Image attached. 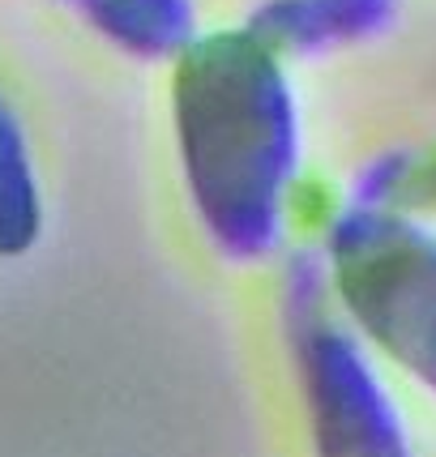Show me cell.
<instances>
[{"mask_svg":"<svg viewBox=\"0 0 436 457\" xmlns=\"http://www.w3.org/2000/svg\"><path fill=\"white\" fill-rule=\"evenodd\" d=\"M398 18V0H265L248 30L274 52L317 56L377 39Z\"/></svg>","mask_w":436,"mask_h":457,"instance_id":"4","label":"cell"},{"mask_svg":"<svg viewBox=\"0 0 436 457\" xmlns=\"http://www.w3.org/2000/svg\"><path fill=\"white\" fill-rule=\"evenodd\" d=\"M325 261L299 253L291 261L287 325L291 355L308 411L317 457H415L390 385L381 380L373 351L359 334L338 320Z\"/></svg>","mask_w":436,"mask_h":457,"instance_id":"3","label":"cell"},{"mask_svg":"<svg viewBox=\"0 0 436 457\" xmlns=\"http://www.w3.org/2000/svg\"><path fill=\"white\" fill-rule=\"evenodd\" d=\"M351 205L364 210H436V141L423 150H385L356 176Z\"/></svg>","mask_w":436,"mask_h":457,"instance_id":"7","label":"cell"},{"mask_svg":"<svg viewBox=\"0 0 436 457\" xmlns=\"http://www.w3.org/2000/svg\"><path fill=\"white\" fill-rule=\"evenodd\" d=\"M73 4L103 39L141 60L180 56L197 39L189 0H73Z\"/></svg>","mask_w":436,"mask_h":457,"instance_id":"5","label":"cell"},{"mask_svg":"<svg viewBox=\"0 0 436 457\" xmlns=\"http://www.w3.org/2000/svg\"><path fill=\"white\" fill-rule=\"evenodd\" d=\"M184 188L227 261L278 253L299 171V112L274 47L253 30L197 35L172 78Z\"/></svg>","mask_w":436,"mask_h":457,"instance_id":"1","label":"cell"},{"mask_svg":"<svg viewBox=\"0 0 436 457\" xmlns=\"http://www.w3.org/2000/svg\"><path fill=\"white\" fill-rule=\"evenodd\" d=\"M43 236V197L35 159L13 107L0 99V257L30 253Z\"/></svg>","mask_w":436,"mask_h":457,"instance_id":"6","label":"cell"},{"mask_svg":"<svg viewBox=\"0 0 436 457\" xmlns=\"http://www.w3.org/2000/svg\"><path fill=\"white\" fill-rule=\"evenodd\" d=\"M334 308L368 351L436 398V231L402 210H338L325 231Z\"/></svg>","mask_w":436,"mask_h":457,"instance_id":"2","label":"cell"}]
</instances>
